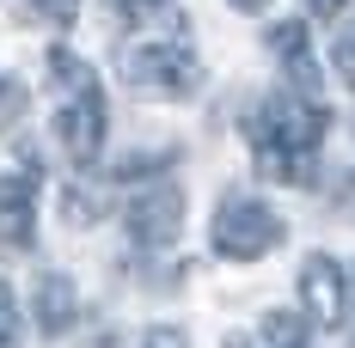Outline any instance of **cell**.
<instances>
[{
	"label": "cell",
	"instance_id": "obj_10",
	"mask_svg": "<svg viewBox=\"0 0 355 348\" xmlns=\"http://www.w3.org/2000/svg\"><path fill=\"white\" fill-rule=\"evenodd\" d=\"M263 342L270 348H306V318L300 312H270L263 318Z\"/></svg>",
	"mask_w": 355,
	"mask_h": 348
},
{
	"label": "cell",
	"instance_id": "obj_5",
	"mask_svg": "<svg viewBox=\"0 0 355 348\" xmlns=\"http://www.w3.org/2000/svg\"><path fill=\"white\" fill-rule=\"evenodd\" d=\"M37 190H43V165L19 159L12 172L0 177V239L6 244H31V208H37Z\"/></svg>",
	"mask_w": 355,
	"mask_h": 348
},
{
	"label": "cell",
	"instance_id": "obj_3",
	"mask_svg": "<svg viewBox=\"0 0 355 348\" xmlns=\"http://www.w3.org/2000/svg\"><path fill=\"white\" fill-rule=\"evenodd\" d=\"M123 80L147 92V98H184V92H196V55L184 49V43H141V49H129V62H123Z\"/></svg>",
	"mask_w": 355,
	"mask_h": 348
},
{
	"label": "cell",
	"instance_id": "obj_12",
	"mask_svg": "<svg viewBox=\"0 0 355 348\" xmlns=\"http://www.w3.org/2000/svg\"><path fill=\"white\" fill-rule=\"evenodd\" d=\"M147 172H159V159H153V153H123V165H116L123 183H129V177H147Z\"/></svg>",
	"mask_w": 355,
	"mask_h": 348
},
{
	"label": "cell",
	"instance_id": "obj_6",
	"mask_svg": "<svg viewBox=\"0 0 355 348\" xmlns=\"http://www.w3.org/2000/svg\"><path fill=\"white\" fill-rule=\"evenodd\" d=\"M300 306H306L313 324H343V312H349V281H343V269L331 257H306L300 263Z\"/></svg>",
	"mask_w": 355,
	"mask_h": 348
},
{
	"label": "cell",
	"instance_id": "obj_11",
	"mask_svg": "<svg viewBox=\"0 0 355 348\" xmlns=\"http://www.w3.org/2000/svg\"><path fill=\"white\" fill-rule=\"evenodd\" d=\"M12 336H19V312H12V287L0 281V348H12Z\"/></svg>",
	"mask_w": 355,
	"mask_h": 348
},
{
	"label": "cell",
	"instance_id": "obj_14",
	"mask_svg": "<svg viewBox=\"0 0 355 348\" xmlns=\"http://www.w3.org/2000/svg\"><path fill=\"white\" fill-rule=\"evenodd\" d=\"M37 6H43L55 25H73V19H80V0H37Z\"/></svg>",
	"mask_w": 355,
	"mask_h": 348
},
{
	"label": "cell",
	"instance_id": "obj_15",
	"mask_svg": "<svg viewBox=\"0 0 355 348\" xmlns=\"http://www.w3.org/2000/svg\"><path fill=\"white\" fill-rule=\"evenodd\" d=\"M306 6H313V12H319V19H337V12H343V6H349V0H306Z\"/></svg>",
	"mask_w": 355,
	"mask_h": 348
},
{
	"label": "cell",
	"instance_id": "obj_1",
	"mask_svg": "<svg viewBox=\"0 0 355 348\" xmlns=\"http://www.w3.org/2000/svg\"><path fill=\"white\" fill-rule=\"evenodd\" d=\"M49 80H55V98H62L55 135H62V147H68L73 165H92V159H98V140H105V98H98V73L86 68L80 55L55 49V55H49Z\"/></svg>",
	"mask_w": 355,
	"mask_h": 348
},
{
	"label": "cell",
	"instance_id": "obj_2",
	"mask_svg": "<svg viewBox=\"0 0 355 348\" xmlns=\"http://www.w3.org/2000/svg\"><path fill=\"white\" fill-rule=\"evenodd\" d=\"M276 244H282V220L263 202H251V196H227L220 202V214H214V250L227 263H257Z\"/></svg>",
	"mask_w": 355,
	"mask_h": 348
},
{
	"label": "cell",
	"instance_id": "obj_16",
	"mask_svg": "<svg viewBox=\"0 0 355 348\" xmlns=\"http://www.w3.org/2000/svg\"><path fill=\"white\" fill-rule=\"evenodd\" d=\"M233 6H239V12H263L270 0H233Z\"/></svg>",
	"mask_w": 355,
	"mask_h": 348
},
{
	"label": "cell",
	"instance_id": "obj_8",
	"mask_svg": "<svg viewBox=\"0 0 355 348\" xmlns=\"http://www.w3.org/2000/svg\"><path fill=\"white\" fill-rule=\"evenodd\" d=\"M270 49L282 55L288 80H294L300 92H313V86H319V68H313V55H306V25H300V19H282V25L270 31Z\"/></svg>",
	"mask_w": 355,
	"mask_h": 348
},
{
	"label": "cell",
	"instance_id": "obj_4",
	"mask_svg": "<svg viewBox=\"0 0 355 348\" xmlns=\"http://www.w3.org/2000/svg\"><path fill=\"white\" fill-rule=\"evenodd\" d=\"M251 140H276L288 153H306L313 159V147L324 140V110L313 98H300V92H276L251 116Z\"/></svg>",
	"mask_w": 355,
	"mask_h": 348
},
{
	"label": "cell",
	"instance_id": "obj_7",
	"mask_svg": "<svg viewBox=\"0 0 355 348\" xmlns=\"http://www.w3.org/2000/svg\"><path fill=\"white\" fill-rule=\"evenodd\" d=\"M178 226H184V196H178L172 183L147 190L141 202L129 208V239H135V244H172Z\"/></svg>",
	"mask_w": 355,
	"mask_h": 348
},
{
	"label": "cell",
	"instance_id": "obj_9",
	"mask_svg": "<svg viewBox=\"0 0 355 348\" xmlns=\"http://www.w3.org/2000/svg\"><path fill=\"white\" fill-rule=\"evenodd\" d=\"M73 312H80V300H73L68 275H43L37 281V330H43V336H62L73 324Z\"/></svg>",
	"mask_w": 355,
	"mask_h": 348
},
{
	"label": "cell",
	"instance_id": "obj_13",
	"mask_svg": "<svg viewBox=\"0 0 355 348\" xmlns=\"http://www.w3.org/2000/svg\"><path fill=\"white\" fill-rule=\"evenodd\" d=\"M141 348H190V342H184V330L159 324V330H147V342H141Z\"/></svg>",
	"mask_w": 355,
	"mask_h": 348
},
{
	"label": "cell",
	"instance_id": "obj_17",
	"mask_svg": "<svg viewBox=\"0 0 355 348\" xmlns=\"http://www.w3.org/2000/svg\"><path fill=\"white\" fill-rule=\"evenodd\" d=\"M349 55H355V31H349Z\"/></svg>",
	"mask_w": 355,
	"mask_h": 348
}]
</instances>
